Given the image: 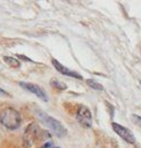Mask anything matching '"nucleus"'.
Listing matches in <instances>:
<instances>
[{"instance_id":"obj_4","label":"nucleus","mask_w":141,"mask_h":148,"mask_svg":"<svg viewBox=\"0 0 141 148\" xmlns=\"http://www.w3.org/2000/svg\"><path fill=\"white\" fill-rule=\"evenodd\" d=\"M76 120L77 122L84 127V128H91L92 125V114L87 106L80 105L76 111Z\"/></svg>"},{"instance_id":"obj_1","label":"nucleus","mask_w":141,"mask_h":148,"mask_svg":"<svg viewBox=\"0 0 141 148\" xmlns=\"http://www.w3.org/2000/svg\"><path fill=\"white\" fill-rule=\"evenodd\" d=\"M0 123L8 130L18 129L22 124L21 113L13 107L3 108L0 112Z\"/></svg>"},{"instance_id":"obj_12","label":"nucleus","mask_w":141,"mask_h":148,"mask_svg":"<svg viewBox=\"0 0 141 148\" xmlns=\"http://www.w3.org/2000/svg\"><path fill=\"white\" fill-rule=\"evenodd\" d=\"M41 148H60V147H57V146H55L51 141H47V143H44V145L42 146Z\"/></svg>"},{"instance_id":"obj_13","label":"nucleus","mask_w":141,"mask_h":148,"mask_svg":"<svg viewBox=\"0 0 141 148\" xmlns=\"http://www.w3.org/2000/svg\"><path fill=\"white\" fill-rule=\"evenodd\" d=\"M0 96L6 97V96H9V95H8V92H7V91H5L3 89H1V88H0Z\"/></svg>"},{"instance_id":"obj_2","label":"nucleus","mask_w":141,"mask_h":148,"mask_svg":"<svg viewBox=\"0 0 141 148\" xmlns=\"http://www.w3.org/2000/svg\"><path fill=\"white\" fill-rule=\"evenodd\" d=\"M36 114H38V117L40 119V121H41L46 127H48L49 129L51 130V132H53L56 137H58V138H64V137L67 134V129H66L58 120L53 119L50 115H48L47 113H44V112H42V111H38Z\"/></svg>"},{"instance_id":"obj_9","label":"nucleus","mask_w":141,"mask_h":148,"mask_svg":"<svg viewBox=\"0 0 141 148\" xmlns=\"http://www.w3.org/2000/svg\"><path fill=\"white\" fill-rule=\"evenodd\" d=\"M50 86L56 88V89H58V90H66L67 89V86L64 82L58 81V80H51L50 81Z\"/></svg>"},{"instance_id":"obj_11","label":"nucleus","mask_w":141,"mask_h":148,"mask_svg":"<svg viewBox=\"0 0 141 148\" xmlns=\"http://www.w3.org/2000/svg\"><path fill=\"white\" fill-rule=\"evenodd\" d=\"M132 120L136 122V124H138L141 128V116H139V115H132Z\"/></svg>"},{"instance_id":"obj_6","label":"nucleus","mask_w":141,"mask_h":148,"mask_svg":"<svg viewBox=\"0 0 141 148\" xmlns=\"http://www.w3.org/2000/svg\"><path fill=\"white\" fill-rule=\"evenodd\" d=\"M19 86L22 88H24L25 90H27V91L35 95L36 97H39L41 100H44V101L48 100V95L40 86L34 84V83H30V82H19Z\"/></svg>"},{"instance_id":"obj_8","label":"nucleus","mask_w":141,"mask_h":148,"mask_svg":"<svg viewBox=\"0 0 141 148\" xmlns=\"http://www.w3.org/2000/svg\"><path fill=\"white\" fill-rule=\"evenodd\" d=\"M3 60L8 66H10L13 69H18L21 66V63H19L17 58H14V57H10V56H3Z\"/></svg>"},{"instance_id":"obj_10","label":"nucleus","mask_w":141,"mask_h":148,"mask_svg":"<svg viewBox=\"0 0 141 148\" xmlns=\"http://www.w3.org/2000/svg\"><path fill=\"white\" fill-rule=\"evenodd\" d=\"M87 83L90 86V88H92V89H94V90H104L103 84H100L99 82H97V81L93 80V79H89V80H87Z\"/></svg>"},{"instance_id":"obj_5","label":"nucleus","mask_w":141,"mask_h":148,"mask_svg":"<svg viewBox=\"0 0 141 148\" xmlns=\"http://www.w3.org/2000/svg\"><path fill=\"white\" fill-rule=\"evenodd\" d=\"M112 128L117 133V136H120L124 141H126L129 144H132V145L136 144V137H134V134L132 133V131L130 129L125 128L123 125L116 123V122H113L112 123Z\"/></svg>"},{"instance_id":"obj_7","label":"nucleus","mask_w":141,"mask_h":148,"mask_svg":"<svg viewBox=\"0 0 141 148\" xmlns=\"http://www.w3.org/2000/svg\"><path fill=\"white\" fill-rule=\"evenodd\" d=\"M51 62H53V65L55 66V69H56V70H57L60 74L66 75V76H70V77H74V79H77V80H82V79H83V77H82V75H80L79 73H76V72H74V71L70 70L68 67H66V66L62 65L57 59L53 58V59H51Z\"/></svg>"},{"instance_id":"obj_3","label":"nucleus","mask_w":141,"mask_h":148,"mask_svg":"<svg viewBox=\"0 0 141 148\" xmlns=\"http://www.w3.org/2000/svg\"><path fill=\"white\" fill-rule=\"evenodd\" d=\"M39 136H40V128L38 127V124L30 123L29 127L24 131L23 146L25 148H30L39 139Z\"/></svg>"}]
</instances>
